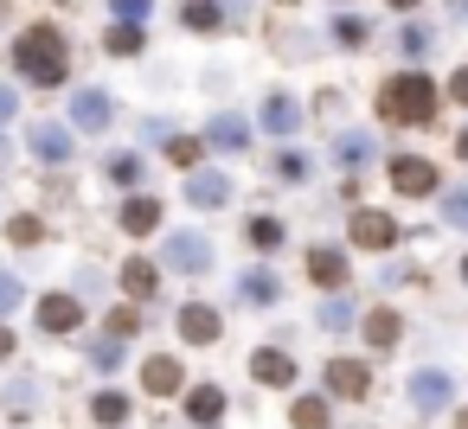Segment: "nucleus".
Instances as JSON below:
<instances>
[{
  "instance_id": "nucleus-8",
  "label": "nucleus",
  "mask_w": 468,
  "mask_h": 429,
  "mask_svg": "<svg viewBox=\"0 0 468 429\" xmlns=\"http://www.w3.org/2000/svg\"><path fill=\"white\" fill-rule=\"evenodd\" d=\"M78 320H84L78 295H46V301H39V327H46V333H78Z\"/></svg>"
},
{
  "instance_id": "nucleus-19",
  "label": "nucleus",
  "mask_w": 468,
  "mask_h": 429,
  "mask_svg": "<svg viewBox=\"0 0 468 429\" xmlns=\"http://www.w3.org/2000/svg\"><path fill=\"white\" fill-rule=\"evenodd\" d=\"M154 225H161V199H129V205H122V231H129V237H148Z\"/></svg>"
},
{
  "instance_id": "nucleus-6",
  "label": "nucleus",
  "mask_w": 468,
  "mask_h": 429,
  "mask_svg": "<svg viewBox=\"0 0 468 429\" xmlns=\"http://www.w3.org/2000/svg\"><path fill=\"white\" fill-rule=\"evenodd\" d=\"M391 186H398L404 199H423V193H436V167L404 154V161H391Z\"/></svg>"
},
{
  "instance_id": "nucleus-9",
  "label": "nucleus",
  "mask_w": 468,
  "mask_h": 429,
  "mask_svg": "<svg viewBox=\"0 0 468 429\" xmlns=\"http://www.w3.org/2000/svg\"><path fill=\"white\" fill-rule=\"evenodd\" d=\"M110 116H116V110H110L103 90H78V97H71V122H78V129H97V135H103Z\"/></svg>"
},
{
  "instance_id": "nucleus-3",
  "label": "nucleus",
  "mask_w": 468,
  "mask_h": 429,
  "mask_svg": "<svg viewBox=\"0 0 468 429\" xmlns=\"http://www.w3.org/2000/svg\"><path fill=\"white\" fill-rule=\"evenodd\" d=\"M161 256H167L174 269H193V276H206V269H212V244H206V237H193V231H174V237L161 244Z\"/></svg>"
},
{
  "instance_id": "nucleus-32",
  "label": "nucleus",
  "mask_w": 468,
  "mask_h": 429,
  "mask_svg": "<svg viewBox=\"0 0 468 429\" xmlns=\"http://www.w3.org/2000/svg\"><path fill=\"white\" fill-rule=\"evenodd\" d=\"M167 161H174V167H199V141H193V135H174V141H167Z\"/></svg>"
},
{
  "instance_id": "nucleus-16",
  "label": "nucleus",
  "mask_w": 468,
  "mask_h": 429,
  "mask_svg": "<svg viewBox=\"0 0 468 429\" xmlns=\"http://www.w3.org/2000/svg\"><path fill=\"white\" fill-rule=\"evenodd\" d=\"M372 154H378V148H372V135H366V129H346V135H334V161H340V167H366Z\"/></svg>"
},
{
  "instance_id": "nucleus-34",
  "label": "nucleus",
  "mask_w": 468,
  "mask_h": 429,
  "mask_svg": "<svg viewBox=\"0 0 468 429\" xmlns=\"http://www.w3.org/2000/svg\"><path fill=\"white\" fill-rule=\"evenodd\" d=\"M27 301V288H20V276H0V314H14Z\"/></svg>"
},
{
  "instance_id": "nucleus-14",
  "label": "nucleus",
  "mask_w": 468,
  "mask_h": 429,
  "mask_svg": "<svg viewBox=\"0 0 468 429\" xmlns=\"http://www.w3.org/2000/svg\"><path fill=\"white\" fill-rule=\"evenodd\" d=\"M186 199L206 212V205H225L231 199V180L225 173H186Z\"/></svg>"
},
{
  "instance_id": "nucleus-37",
  "label": "nucleus",
  "mask_w": 468,
  "mask_h": 429,
  "mask_svg": "<svg viewBox=\"0 0 468 429\" xmlns=\"http://www.w3.org/2000/svg\"><path fill=\"white\" fill-rule=\"evenodd\" d=\"M334 33H340V46H366V20H340Z\"/></svg>"
},
{
  "instance_id": "nucleus-28",
  "label": "nucleus",
  "mask_w": 468,
  "mask_h": 429,
  "mask_svg": "<svg viewBox=\"0 0 468 429\" xmlns=\"http://www.w3.org/2000/svg\"><path fill=\"white\" fill-rule=\"evenodd\" d=\"M321 327H327V333H346V327H353V301H340V295L321 301Z\"/></svg>"
},
{
  "instance_id": "nucleus-42",
  "label": "nucleus",
  "mask_w": 468,
  "mask_h": 429,
  "mask_svg": "<svg viewBox=\"0 0 468 429\" xmlns=\"http://www.w3.org/2000/svg\"><path fill=\"white\" fill-rule=\"evenodd\" d=\"M7 352H14V333H7V327H0V359H7Z\"/></svg>"
},
{
  "instance_id": "nucleus-27",
  "label": "nucleus",
  "mask_w": 468,
  "mask_h": 429,
  "mask_svg": "<svg viewBox=\"0 0 468 429\" xmlns=\"http://www.w3.org/2000/svg\"><path fill=\"white\" fill-rule=\"evenodd\" d=\"M244 237H250L257 250H276V244H282V225H276V218H250V225H244Z\"/></svg>"
},
{
  "instance_id": "nucleus-45",
  "label": "nucleus",
  "mask_w": 468,
  "mask_h": 429,
  "mask_svg": "<svg viewBox=\"0 0 468 429\" xmlns=\"http://www.w3.org/2000/svg\"><path fill=\"white\" fill-rule=\"evenodd\" d=\"M462 429H468V410H462Z\"/></svg>"
},
{
  "instance_id": "nucleus-29",
  "label": "nucleus",
  "mask_w": 468,
  "mask_h": 429,
  "mask_svg": "<svg viewBox=\"0 0 468 429\" xmlns=\"http://www.w3.org/2000/svg\"><path fill=\"white\" fill-rule=\"evenodd\" d=\"M90 365H97V371H116V365H122V340H110V333L90 340Z\"/></svg>"
},
{
  "instance_id": "nucleus-36",
  "label": "nucleus",
  "mask_w": 468,
  "mask_h": 429,
  "mask_svg": "<svg viewBox=\"0 0 468 429\" xmlns=\"http://www.w3.org/2000/svg\"><path fill=\"white\" fill-rule=\"evenodd\" d=\"M276 180H308V161H302V154H282V161H276Z\"/></svg>"
},
{
  "instance_id": "nucleus-44",
  "label": "nucleus",
  "mask_w": 468,
  "mask_h": 429,
  "mask_svg": "<svg viewBox=\"0 0 468 429\" xmlns=\"http://www.w3.org/2000/svg\"><path fill=\"white\" fill-rule=\"evenodd\" d=\"M391 7H417V0H391Z\"/></svg>"
},
{
  "instance_id": "nucleus-43",
  "label": "nucleus",
  "mask_w": 468,
  "mask_h": 429,
  "mask_svg": "<svg viewBox=\"0 0 468 429\" xmlns=\"http://www.w3.org/2000/svg\"><path fill=\"white\" fill-rule=\"evenodd\" d=\"M455 154H468V129H462V135H455Z\"/></svg>"
},
{
  "instance_id": "nucleus-35",
  "label": "nucleus",
  "mask_w": 468,
  "mask_h": 429,
  "mask_svg": "<svg viewBox=\"0 0 468 429\" xmlns=\"http://www.w3.org/2000/svg\"><path fill=\"white\" fill-rule=\"evenodd\" d=\"M103 327H110V340H129V333H135V308H116Z\"/></svg>"
},
{
  "instance_id": "nucleus-7",
  "label": "nucleus",
  "mask_w": 468,
  "mask_h": 429,
  "mask_svg": "<svg viewBox=\"0 0 468 429\" xmlns=\"http://www.w3.org/2000/svg\"><path fill=\"white\" fill-rule=\"evenodd\" d=\"M353 244H359V250H391V244H398V225H391L385 212H359V218H353Z\"/></svg>"
},
{
  "instance_id": "nucleus-39",
  "label": "nucleus",
  "mask_w": 468,
  "mask_h": 429,
  "mask_svg": "<svg viewBox=\"0 0 468 429\" xmlns=\"http://www.w3.org/2000/svg\"><path fill=\"white\" fill-rule=\"evenodd\" d=\"M20 116V90L14 84H0V122H14Z\"/></svg>"
},
{
  "instance_id": "nucleus-22",
  "label": "nucleus",
  "mask_w": 468,
  "mask_h": 429,
  "mask_svg": "<svg viewBox=\"0 0 468 429\" xmlns=\"http://www.w3.org/2000/svg\"><path fill=\"white\" fill-rule=\"evenodd\" d=\"M238 295H244V301H276V295H282V282H276L270 269H244V282H238Z\"/></svg>"
},
{
  "instance_id": "nucleus-13",
  "label": "nucleus",
  "mask_w": 468,
  "mask_h": 429,
  "mask_svg": "<svg viewBox=\"0 0 468 429\" xmlns=\"http://www.w3.org/2000/svg\"><path fill=\"white\" fill-rule=\"evenodd\" d=\"M257 122H263L270 135H295V129H302V103H295V97H270Z\"/></svg>"
},
{
  "instance_id": "nucleus-41",
  "label": "nucleus",
  "mask_w": 468,
  "mask_h": 429,
  "mask_svg": "<svg viewBox=\"0 0 468 429\" xmlns=\"http://www.w3.org/2000/svg\"><path fill=\"white\" fill-rule=\"evenodd\" d=\"M449 97H455V103H468V65H462V71L449 78Z\"/></svg>"
},
{
  "instance_id": "nucleus-10",
  "label": "nucleus",
  "mask_w": 468,
  "mask_h": 429,
  "mask_svg": "<svg viewBox=\"0 0 468 429\" xmlns=\"http://www.w3.org/2000/svg\"><path fill=\"white\" fill-rule=\"evenodd\" d=\"M366 384H372V371H366L359 359H334V365H327V391H334V397H366Z\"/></svg>"
},
{
  "instance_id": "nucleus-5",
  "label": "nucleus",
  "mask_w": 468,
  "mask_h": 429,
  "mask_svg": "<svg viewBox=\"0 0 468 429\" xmlns=\"http://www.w3.org/2000/svg\"><path fill=\"white\" fill-rule=\"evenodd\" d=\"M27 148H33L39 161L65 167V161H71V129H58V122H33V129H27Z\"/></svg>"
},
{
  "instance_id": "nucleus-15",
  "label": "nucleus",
  "mask_w": 468,
  "mask_h": 429,
  "mask_svg": "<svg viewBox=\"0 0 468 429\" xmlns=\"http://www.w3.org/2000/svg\"><path fill=\"white\" fill-rule=\"evenodd\" d=\"M308 282H321V288L334 295V288L346 282V256H340V250H308Z\"/></svg>"
},
{
  "instance_id": "nucleus-30",
  "label": "nucleus",
  "mask_w": 468,
  "mask_h": 429,
  "mask_svg": "<svg viewBox=\"0 0 468 429\" xmlns=\"http://www.w3.org/2000/svg\"><path fill=\"white\" fill-rule=\"evenodd\" d=\"M442 225H455V231H468V186H455V193H442Z\"/></svg>"
},
{
  "instance_id": "nucleus-21",
  "label": "nucleus",
  "mask_w": 468,
  "mask_h": 429,
  "mask_svg": "<svg viewBox=\"0 0 468 429\" xmlns=\"http://www.w3.org/2000/svg\"><path fill=\"white\" fill-rule=\"evenodd\" d=\"M186 416H193V423H218V416H225V391H218V384L186 391Z\"/></svg>"
},
{
  "instance_id": "nucleus-1",
  "label": "nucleus",
  "mask_w": 468,
  "mask_h": 429,
  "mask_svg": "<svg viewBox=\"0 0 468 429\" xmlns=\"http://www.w3.org/2000/svg\"><path fill=\"white\" fill-rule=\"evenodd\" d=\"M14 71L27 78V84H65V71H71V52H65V39L52 33V26H27L20 33V46H14Z\"/></svg>"
},
{
  "instance_id": "nucleus-18",
  "label": "nucleus",
  "mask_w": 468,
  "mask_h": 429,
  "mask_svg": "<svg viewBox=\"0 0 468 429\" xmlns=\"http://www.w3.org/2000/svg\"><path fill=\"white\" fill-rule=\"evenodd\" d=\"M206 141H212V148H225V154H238V148H250V129H244L238 116H212Z\"/></svg>"
},
{
  "instance_id": "nucleus-4",
  "label": "nucleus",
  "mask_w": 468,
  "mask_h": 429,
  "mask_svg": "<svg viewBox=\"0 0 468 429\" xmlns=\"http://www.w3.org/2000/svg\"><path fill=\"white\" fill-rule=\"evenodd\" d=\"M218 333H225L218 308H206V301H186V308H180V340H186V346H212Z\"/></svg>"
},
{
  "instance_id": "nucleus-12",
  "label": "nucleus",
  "mask_w": 468,
  "mask_h": 429,
  "mask_svg": "<svg viewBox=\"0 0 468 429\" xmlns=\"http://www.w3.org/2000/svg\"><path fill=\"white\" fill-rule=\"evenodd\" d=\"M250 378H257V384H289V378H295V359L276 352V346H263V352H250Z\"/></svg>"
},
{
  "instance_id": "nucleus-46",
  "label": "nucleus",
  "mask_w": 468,
  "mask_h": 429,
  "mask_svg": "<svg viewBox=\"0 0 468 429\" xmlns=\"http://www.w3.org/2000/svg\"><path fill=\"white\" fill-rule=\"evenodd\" d=\"M462 282H468V263H462Z\"/></svg>"
},
{
  "instance_id": "nucleus-33",
  "label": "nucleus",
  "mask_w": 468,
  "mask_h": 429,
  "mask_svg": "<svg viewBox=\"0 0 468 429\" xmlns=\"http://www.w3.org/2000/svg\"><path fill=\"white\" fill-rule=\"evenodd\" d=\"M110 52H116V58L142 52V26H116V33H110Z\"/></svg>"
},
{
  "instance_id": "nucleus-24",
  "label": "nucleus",
  "mask_w": 468,
  "mask_h": 429,
  "mask_svg": "<svg viewBox=\"0 0 468 429\" xmlns=\"http://www.w3.org/2000/svg\"><path fill=\"white\" fill-rule=\"evenodd\" d=\"M180 20H186L193 33H218V26H225V14L212 7V0H186V7H180Z\"/></svg>"
},
{
  "instance_id": "nucleus-17",
  "label": "nucleus",
  "mask_w": 468,
  "mask_h": 429,
  "mask_svg": "<svg viewBox=\"0 0 468 429\" xmlns=\"http://www.w3.org/2000/svg\"><path fill=\"white\" fill-rule=\"evenodd\" d=\"M180 378H186V371H180V359H148V365H142V384H148L154 397H174V391H180Z\"/></svg>"
},
{
  "instance_id": "nucleus-23",
  "label": "nucleus",
  "mask_w": 468,
  "mask_h": 429,
  "mask_svg": "<svg viewBox=\"0 0 468 429\" xmlns=\"http://www.w3.org/2000/svg\"><path fill=\"white\" fill-rule=\"evenodd\" d=\"M398 327H404V320H398L391 308H372V314H366V340H372V346H398Z\"/></svg>"
},
{
  "instance_id": "nucleus-26",
  "label": "nucleus",
  "mask_w": 468,
  "mask_h": 429,
  "mask_svg": "<svg viewBox=\"0 0 468 429\" xmlns=\"http://www.w3.org/2000/svg\"><path fill=\"white\" fill-rule=\"evenodd\" d=\"M295 429H327V397H295Z\"/></svg>"
},
{
  "instance_id": "nucleus-11",
  "label": "nucleus",
  "mask_w": 468,
  "mask_h": 429,
  "mask_svg": "<svg viewBox=\"0 0 468 429\" xmlns=\"http://www.w3.org/2000/svg\"><path fill=\"white\" fill-rule=\"evenodd\" d=\"M449 391H455V384H449V371H417V378H410V403H417L423 416H430V410H442V403H449Z\"/></svg>"
},
{
  "instance_id": "nucleus-25",
  "label": "nucleus",
  "mask_w": 468,
  "mask_h": 429,
  "mask_svg": "<svg viewBox=\"0 0 468 429\" xmlns=\"http://www.w3.org/2000/svg\"><path fill=\"white\" fill-rule=\"evenodd\" d=\"M90 416H97V423H122V416H129V397H122V391H97Z\"/></svg>"
},
{
  "instance_id": "nucleus-38",
  "label": "nucleus",
  "mask_w": 468,
  "mask_h": 429,
  "mask_svg": "<svg viewBox=\"0 0 468 429\" xmlns=\"http://www.w3.org/2000/svg\"><path fill=\"white\" fill-rule=\"evenodd\" d=\"M7 231H14V244H39V218H14Z\"/></svg>"
},
{
  "instance_id": "nucleus-2",
  "label": "nucleus",
  "mask_w": 468,
  "mask_h": 429,
  "mask_svg": "<svg viewBox=\"0 0 468 429\" xmlns=\"http://www.w3.org/2000/svg\"><path fill=\"white\" fill-rule=\"evenodd\" d=\"M378 116H385V122H410V129L436 122V90H430V78H417V71L391 78V84L378 90Z\"/></svg>"
},
{
  "instance_id": "nucleus-40",
  "label": "nucleus",
  "mask_w": 468,
  "mask_h": 429,
  "mask_svg": "<svg viewBox=\"0 0 468 429\" xmlns=\"http://www.w3.org/2000/svg\"><path fill=\"white\" fill-rule=\"evenodd\" d=\"M142 14H148V0H116V20H122V26H135Z\"/></svg>"
},
{
  "instance_id": "nucleus-20",
  "label": "nucleus",
  "mask_w": 468,
  "mask_h": 429,
  "mask_svg": "<svg viewBox=\"0 0 468 429\" xmlns=\"http://www.w3.org/2000/svg\"><path fill=\"white\" fill-rule=\"evenodd\" d=\"M122 288H129L135 301H148V295L161 288V276H154V263H148V256H129V263H122Z\"/></svg>"
},
{
  "instance_id": "nucleus-31",
  "label": "nucleus",
  "mask_w": 468,
  "mask_h": 429,
  "mask_svg": "<svg viewBox=\"0 0 468 429\" xmlns=\"http://www.w3.org/2000/svg\"><path fill=\"white\" fill-rule=\"evenodd\" d=\"M142 173H148V167H142L135 154H116V161H110V180H116V186H142Z\"/></svg>"
}]
</instances>
